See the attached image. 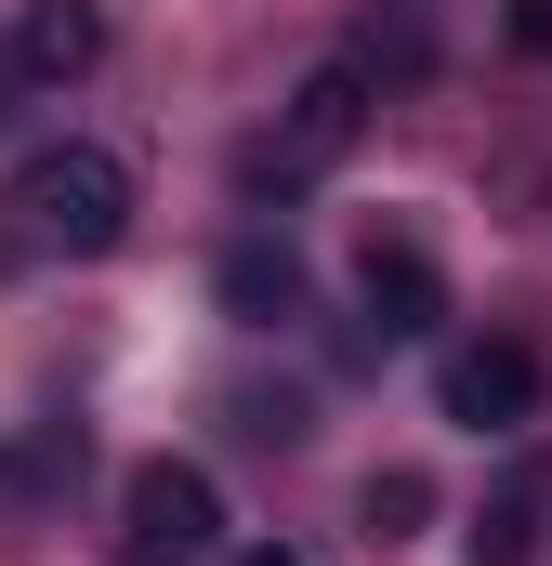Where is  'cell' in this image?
Instances as JSON below:
<instances>
[{
  "label": "cell",
  "mask_w": 552,
  "mask_h": 566,
  "mask_svg": "<svg viewBox=\"0 0 552 566\" xmlns=\"http://www.w3.org/2000/svg\"><path fill=\"white\" fill-rule=\"evenodd\" d=\"M355 133H369V66H355V53H329V66H316V80L276 106V133H264V145H237V185H251V198H264V185L289 198V185L342 171V158H355Z\"/></svg>",
  "instance_id": "obj_2"
},
{
  "label": "cell",
  "mask_w": 552,
  "mask_h": 566,
  "mask_svg": "<svg viewBox=\"0 0 552 566\" xmlns=\"http://www.w3.org/2000/svg\"><path fill=\"white\" fill-rule=\"evenodd\" d=\"M355 290H369V329H382V343H421V329L447 316V264H434L421 238H382V224H369V251H355Z\"/></svg>",
  "instance_id": "obj_6"
},
{
  "label": "cell",
  "mask_w": 552,
  "mask_h": 566,
  "mask_svg": "<svg viewBox=\"0 0 552 566\" xmlns=\"http://www.w3.org/2000/svg\"><path fill=\"white\" fill-rule=\"evenodd\" d=\"M513 53H540V66H552V0H513Z\"/></svg>",
  "instance_id": "obj_11"
},
{
  "label": "cell",
  "mask_w": 552,
  "mask_h": 566,
  "mask_svg": "<svg viewBox=\"0 0 552 566\" xmlns=\"http://www.w3.org/2000/svg\"><path fill=\"white\" fill-rule=\"evenodd\" d=\"M421 514H434V474H408V461H382V474L355 488V527H369V541H408Z\"/></svg>",
  "instance_id": "obj_9"
},
{
  "label": "cell",
  "mask_w": 552,
  "mask_h": 566,
  "mask_svg": "<svg viewBox=\"0 0 552 566\" xmlns=\"http://www.w3.org/2000/svg\"><path fill=\"white\" fill-rule=\"evenodd\" d=\"M119 554L132 566H211L224 554V488L198 461H132L119 474Z\"/></svg>",
  "instance_id": "obj_3"
},
{
  "label": "cell",
  "mask_w": 552,
  "mask_h": 566,
  "mask_svg": "<svg viewBox=\"0 0 552 566\" xmlns=\"http://www.w3.org/2000/svg\"><path fill=\"white\" fill-rule=\"evenodd\" d=\"M540 356H527V343H513V329H487V343H447V369H434V409H447V422L460 434H527L540 422Z\"/></svg>",
  "instance_id": "obj_4"
},
{
  "label": "cell",
  "mask_w": 552,
  "mask_h": 566,
  "mask_svg": "<svg viewBox=\"0 0 552 566\" xmlns=\"http://www.w3.org/2000/svg\"><path fill=\"white\" fill-rule=\"evenodd\" d=\"M211 290H224L237 329H289V316H302V251H289V238H224Z\"/></svg>",
  "instance_id": "obj_8"
},
{
  "label": "cell",
  "mask_w": 552,
  "mask_h": 566,
  "mask_svg": "<svg viewBox=\"0 0 552 566\" xmlns=\"http://www.w3.org/2000/svg\"><path fill=\"white\" fill-rule=\"evenodd\" d=\"M0 211H13V251L106 264V251L132 238V158H119V145H40V158H13Z\"/></svg>",
  "instance_id": "obj_1"
},
{
  "label": "cell",
  "mask_w": 552,
  "mask_h": 566,
  "mask_svg": "<svg viewBox=\"0 0 552 566\" xmlns=\"http://www.w3.org/2000/svg\"><path fill=\"white\" fill-rule=\"evenodd\" d=\"M237 566H302V554H289V541H251V554H237Z\"/></svg>",
  "instance_id": "obj_12"
},
{
  "label": "cell",
  "mask_w": 552,
  "mask_h": 566,
  "mask_svg": "<svg viewBox=\"0 0 552 566\" xmlns=\"http://www.w3.org/2000/svg\"><path fill=\"white\" fill-rule=\"evenodd\" d=\"M93 66H106V13H93V0H26V13L0 27V119H13L26 93L93 80Z\"/></svg>",
  "instance_id": "obj_5"
},
{
  "label": "cell",
  "mask_w": 552,
  "mask_h": 566,
  "mask_svg": "<svg viewBox=\"0 0 552 566\" xmlns=\"http://www.w3.org/2000/svg\"><path fill=\"white\" fill-rule=\"evenodd\" d=\"M13 488H79V422H53V434H40V448H26V474H13Z\"/></svg>",
  "instance_id": "obj_10"
},
{
  "label": "cell",
  "mask_w": 552,
  "mask_h": 566,
  "mask_svg": "<svg viewBox=\"0 0 552 566\" xmlns=\"http://www.w3.org/2000/svg\"><path fill=\"white\" fill-rule=\"evenodd\" d=\"M540 541H552V461H513L487 488V514L460 527V554L474 566H540Z\"/></svg>",
  "instance_id": "obj_7"
}]
</instances>
